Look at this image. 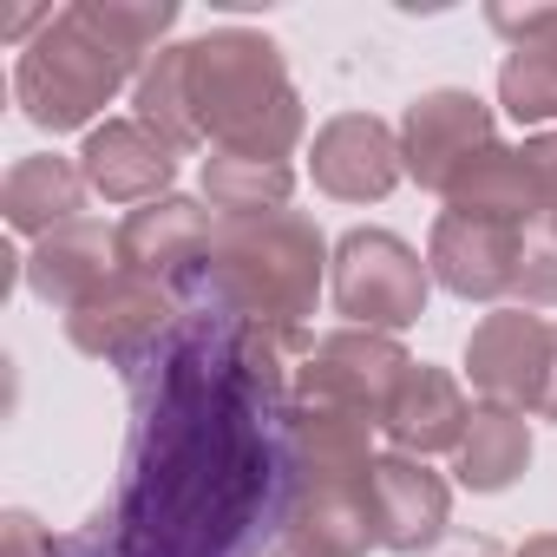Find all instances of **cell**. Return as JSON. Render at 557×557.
<instances>
[{
  "mask_svg": "<svg viewBox=\"0 0 557 557\" xmlns=\"http://www.w3.org/2000/svg\"><path fill=\"white\" fill-rule=\"evenodd\" d=\"M86 171L79 158H53V151H34V158H14L8 184H0V210L21 236H53L66 223H79L86 210Z\"/></svg>",
  "mask_w": 557,
  "mask_h": 557,
  "instance_id": "obj_21",
  "label": "cell"
},
{
  "mask_svg": "<svg viewBox=\"0 0 557 557\" xmlns=\"http://www.w3.org/2000/svg\"><path fill=\"white\" fill-rule=\"evenodd\" d=\"M171 315H177V296H171L164 283L132 275V269H112L106 283L66 315V342H73L79 355L106 361V368H138V361L164 342Z\"/></svg>",
  "mask_w": 557,
  "mask_h": 557,
  "instance_id": "obj_6",
  "label": "cell"
},
{
  "mask_svg": "<svg viewBox=\"0 0 557 557\" xmlns=\"http://www.w3.org/2000/svg\"><path fill=\"white\" fill-rule=\"evenodd\" d=\"M426 289H433V269L394 230H348L335 243L329 296H335V315H348V329L400 335L426 315Z\"/></svg>",
  "mask_w": 557,
  "mask_h": 557,
  "instance_id": "obj_4",
  "label": "cell"
},
{
  "mask_svg": "<svg viewBox=\"0 0 557 557\" xmlns=\"http://www.w3.org/2000/svg\"><path fill=\"white\" fill-rule=\"evenodd\" d=\"M329 262H335V249L315 230V216H302V210L216 216V236H210L203 262L184 275L177 289H190L197 302H210V309H223L236 322L302 329L315 315Z\"/></svg>",
  "mask_w": 557,
  "mask_h": 557,
  "instance_id": "obj_2",
  "label": "cell"
},
{
  "mask_svg": "<svg viewBox=\"0 0 557 557\" xmlns=\"http://www.w3.org/2000/svg\"><path fill=\"white\" fill-rule=\"evenodd\" d=\"M177 145L158 138L145 119H106L86 132L79 145V171L92 184V197L106 203H151V197H171V177H177Z\"/></svg>",
  "mask_w": 557,
  "mask_h": 557,
  "instance_id": "obj_13",
  "label": "cell"
},
{
  "mask_svg": "<svg viewBox=\"0 0 557 557\" xmlns=\"http://www.w3.org/2000/svg\"><path fill=\"white\" fill-rule=\"evenodd\" d=\"M184 79H190V106H197L210 151L289 164V151L309 132L302 92L283 66V47L269 34L210 27L203 40H184Z\"/></svg>",
  "mask_w": 557,
  "mask_h": 557,
  "instance_id": "obj_3",
  "label": "cell"
},
{
  "mask_svg": "<svg viewBox=\"0 0 557 557\" xmlns=\"http://www.w3.org/2000/svg\"><path fill=\"white\" fill-rule=\"evenodd\" d=\"M210 236H216L210 210H203L197 197H177V190L138 203V210L112 230V243H119V269L151 275V283H164V289H177L184 275L203 262Z\"/></svg>",
  "mask_w": 557,
  "mask_h": 557,
  "instance_id": "obj_14",
  "label": "cell"
},
{
  "mask_svg": "<svg viewBox=\"0 0 557 557\" xmlns=\"http://www.w3.org/2000/svg\"><path fill=\"white\" fill-rule=\"evenodd\" d=\"M309 355H315V342L302 329H283V322H236L230 342H223L230 374L243 381V394L262 413H275V407L296 400V381H302Z\"/></svg>",
  "mask_w": 557,
  "mask_h": 557,
  "instance_id": "obj_20",
  "label": "cell"
},
{
  "mask_svg": "<svg viewBox=\"0 0 557 557\" xmlns=\"http://www.w3.org/2000/svg\"><path fill=\"white\" fill-rule=\"evenodd\" d=\"M171 27V0H73L21 47L14 106L40 132H92V119L164 53Z\"/></svg>",
  "mask_w": 557,
  "mask_h": 557,
  "instance_id": "obj_1",
  "label": "cell"
},
{
  "mask_svg": "<svg viewBox=\"0 0 557 557\" xmlns=\"http://www.w3.org/2000/svg\"><path fill=\"white\" fill-rule=\"evenodd\" d=\"M283 544H302L315 557H368V550H381L368 479H348V485H296L289 505H283Z\"/></svg>",
  "mask_w": 557,
  "mask_h": 557,
  "instance_id": "obj_17",
  "label": "cell"
},
{
  "mask_svg": "<svg viewBox=\"0 0 557 557\" xmlns=\"http://www.w3.org/2000/svg\"><path fill=\"white\" fill-rule=\"evenodd\" d=\"M132 119H145L158 138H171L177 151H190V145H203V125H197V106H190V79H184V47H164L145 73H138V86H132Z\"/></svg>",
  "mask_w": 557,
  "mask_h": 557,
  "instance_id": "obj_24",
  "label": "cell"
},
{
  "mask_svg": "<svg viewBox=\"0 0 557 557\" xmlns=\"http://www.w3.org/2000/svg\"><path fill=\"white\" fill-rule=\"evenodd\" d=\"M407 374H413V355H407L394 335H374V329H335V335L315 342V355H309L296 394H309V400H335V407H355V413H368V420L381 426Z\"/></svg>",
  "mask_w": 557,
  "mask_h": 557,
  "instance_id": "obj_9",
  "label": "cell"
},
{
  "mask_svg": "<svg viewBox=\"0 0 557 557\" xmlns=\"http://www.w3.org/2000/svg\"><path fill=\"white\" fill-rule=\"evenodd\" d=\"M511 557H557V531H537V537H524Z\"/></svg>",
  "mask_w": 557,
  "mask_h": 557,
  "instance_id": "obj_29",
  "label": "cell"
},
{
  "mask_svg": "<svg viewBox=\"0 0 557 557\" xmlns=\"http://www.w3.org/2000/svg\"><path fill=\"white\" fill-rule=\"evenodd\" d=\"M550 230H557V216H550Z\"/></svg>",
  "mask_w": 557,
  "mask_h": 557,
  "instance_id": "obj_31",
  "label": "cell"
},
{
  "mask_svg": "<svg viewBox=\"0 0 557 557\" xmlns=\"http://www.w3.org/2000/svg\"><path fill=\"white\" fill-rule=\"evenodd\" d=\"M203 197L223 216H269L289 210L296 197V171L275 158H243V151H210L203 158Z\"/></svg>",
  "mask_w": 557,
  "mask_h": 557,
  "instance_id": "obj_23",
  "label": "cell"
},
{
  "mask_svg": "<svg viewBox=\"0 0 557 557\" xmlns=\"http://www.w3.org/2000/svg\"><path fill=\"white\" fill-rule=\"evenodd\" d=\"M269 557H315V550H302V544H275Z\"/></svg>",
  "mask_w": 557,
  "mask_h": 557,
  "instance_id": "obj_30",
  "label": "cell"
},
{
  "mask_svg": "<svg viewBox=\"0 0 557 557\" xmlns=\"http://www.w3.org/2000/svg\"><path fill=\"white\" fill-rule=\"evenodd\" d=\"M524 466H531V420L524 413H511V407H472V420H466V440H459V453H453V479L466 485V492H511L518 479H524Z\"/></svg>",
  "mask_w": 557,
  "mask_h": 557,
  "instance_id": "obj_22",
  "label": "cell"
},
{
  "mask_svg": "<svg viewBox=\"0 0 557 557\" xmlns=\"http://www.w3.org/2000/svg\"><path fill=\"white\" fill-rule=\"evenodd\" d=\"M446 210H459V216H492V223H511V230L550 223L524 145H492L485 158H472V164L459 171V184L446 190Z\"/></svg>",
  "mask_w": 557,
  "mask_h": 557,
  "instance_id": "obj_19",
  "label": "cell"
},
{
  "mask_svg": "<svg viewBox=\"0 0 557 557\" xmlns=\"http://www.w3.org/2000/svg\"><path fill=\"white\" fill-rule=\"evenodd\" d=\"M426 557H505V550H498L492 537H453V531H446V544H433Z\"/></svg>",
  "mask_w": 557,
  "mask_h": 557,
  "instance_id": "obj_28",
  "label": "cell"
},
{
  "mask_svg": "<svg viewBox=\"0 0 557 557\" xmlns=\"http://www.w3.org/2000/svg\"><path fill=\"white\" fill-rule=\"evenodd\" d=\"M112 262H119V243L106 236V223L79 216V223H66V230L40 236V243H34V256L21 262V275H27V289H34L47 309L73 315V309L106 283V275H112Z\"/></svg>",
  "mask_w": 557,
  "mask_h": 557,
  "instance_id": "obj_18",
  "label": "cell"
},
{
  "mask_svg": "<svg viewBox=\"0 0 557 557\" xmlns=\"http://www.w3.org/2000/svg\"><path fill=\"white\" fill-rule=\"evenodd\" d=\"M498 138H492V106L466 86H440V92H420L400 119V164L420 190H453L459 171L472 158H485Z\"/></svg>",
  "mask_w": 557,
  "mask_h": 557,
  "instance_id": "obj_8",
  "label": "cell"
},
{
  "mask_svg": "<svg viewBox=\"0 0 557 557\" xmlns=\"http://www.w3.org/2000/svg\"><path fill=\"white\" fill-rule=\"evenodd\" d=\"M309 177L335 203H381L407 164H400V132L374 112H335L315 145H309Z\"/></svg>",
  "mask_w": 557,
  "mask_h": 557,
  "instance_id": "obj_10",
  "label": "cell"
},
{
  "mask_svg": "<svg viewBox=\"0 0 557 557\" xmlns=\"http://www.w3.org/2000/svg\"><path fill=\"white\" fill-rule=\"evenodd\" d=\"M0 557H60V544L34 511H8L0 518Z\"/></svg>",
  "mask_w": 557,
  "mask_h": 557,
  "instance_id": "obj_26",
  "label": "cell"
},
{
  "mask_svg": "<svg viewBox=\"0 0 557 557\" xmlns=\"http://www.w3.org/2000/svg\"><path fill=\"white\" fill-rule=\"evenodd\" d=\"M275 459L296 485H348L374 472V420L335 400H309L296 394L289 407H275Z\"/></svg>",
  "mask_w": 557,
  "mask_h": 557,
  "instance_id": "obj_7",
  "label": "cell"
},
{
  "mask_svg": "<svg viewBox=\"0 0 557 557\" xmlns=\"http://www.w3.org/2000/svg\"><path fill=\"white\" fill-rule=\"evenodd\" d=\"M511 296H524V309H550V302H557V230H550V223L524 230Z\"/></svg>",
  "mask_w": 557,
  "mask_h": 557,
  "instance_id": "obj_25",
  "label": "cell"
},
{
  "mask_svg": "<svg viewBox=\"0 0 557 557\" xmlns=\"http://www.w3.org/2000/svg\"><path fill=\"white\" fill-rule=\"evenodd\" d=\"M505 40H511V53H505V66H498V106H505V119H518V125H557V8H492L485 14Z\"/></svg>",
  "mask_w": 557,
  "mask_h": 557,
  "instance_id": "obj_15",
  "label": "cell"
},
{
  "mask_svg": "<svg viewBox=\"0 0 557 557\" xmlns=\"http://www.w3.org/2000/svg\"><path fill=\"white\" fill-rule=\"evenodd\" d=\"M524 158H531V171H537L544 210L557 216V125H550V132H531V138H524Z\"/></svg>",
  "mask_w": 557,
  "mask_h": 557,
  "instance_id": "obj_27",
  "label": "cell"
},
{
  "mask_svg": "<svg viewBox=\"0 0 557 557\" xmlns=\"http://www.w3.org/2000/svg\"><path fill=\"white\" fill-rule=\"evenodd\" d=\"M368 492H374V531H381V550H394V557H426L433 544H446V524H453V485H446L426 459L381 453L374 472H368Z\"/></svg>",
  "mask_w": 557,
  "mask_h": 557,
  "instance_id": "obj_12",
  "label": "cell"
},
{
  "mask_svg": "<svg viewBox=\"0 0 557 557\" xmlns=\"http://www.w3.org/2000/svg\"><path fill=\"white\" fill-rule=\"evenodd\" d=\"M466 420H472V400H466L459 374H446V368H433V361H413V374L400 381V394H394L381 433L394 440V453L433 459V453H459Z\"/></svg>",
  "mask_w": 557,
  "mask_h": 557,
  "instance_id": "obj_16",
  "label": "cell"
},
{
  "mask_svg": "<svg viewBox=\"0 0 557 557\" xmlns=\"http://www.w3.org/2000/svg\"><path fill=\"white\" fill-rule=\"evenodd\" d=\"M550 368H557V322H544L531 309H492L466 335V381L485 407L537 413Z\"/></svg>",
  "mask_w": 557,
  "mask_h": 557,
  "instance_id": "obj_5",
  "label": "cell"
},
{
  "mask_svg": "<svg viewBox=\"0 0 557 557\" xmlns=\"http://www.w3.org/2000/svg\"><path fill=\"white\" fill-rule=\"evenodd\" d=\"M518 249H524V230L492 223V216L440 210V223L426 236V269H433V283L446 296H459V302H498L518 283Z\"/></svg>",
  "mask_w": 557,
  "mask_h": 557,
  "instance_id": "obj_11",
  "label": "cell"
}]
</instances>
